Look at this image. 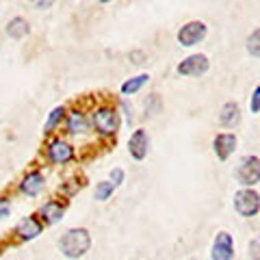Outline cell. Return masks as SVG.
<instances>
[{"label": "cell", "mask_w": 260, "mask_h": 260, "mask_svg": "<svg viewBox=\"0 0 260 260\" xmlns=\"http://www.w3.org/2000/svg\"><path fill=\"white\" fill-rule=\"evenodd\" d=\"M91 247V234L85 228H72L61 237L59 249L65 258H83Z\"/></svg>", "instance_id": "cell-1"}, {"label": "cell", "mask_w": 260, "mask_h": 260, "mask_svg": "<svg viewBox=\"0 0 260 260\" xmlns=\"http://www.w3.org/2000/svg\"><path fill=\"white\" fill-rule=\"evenodd\" d=\"M234 178H237V182L243 184L245 189H251V186H256L260 182V158L258 156H243L239 160L237 169H234Z\"/></svg>", "instance_id": "cell-2"}, {"label": "cell", "mask_w": 260, "mask_h": 260, "mask_svg": "<svg viewBox=\"0 0 260 260\" xmlns=\"http://www.w3.org/2000/svg\"><path fill=\"white\" fill-rule=\"evenodd\" d=\"M93 126L100 135L111 137L119 130V113L113 107H100L93 111Z\"/></svg>", "instance_id": "cell-3"}, {"label": "cell", "mask_w": 260, "mask_h": 260, "mask_svg": "<svg viewBox=\"0 0 260 260\" xmlns=\"http://www.w3.org/2000/svg\"><path fill=\"white\" fill-rule=\"evenodd\" d=\"M234 210L241 217H256L260 210V195L254 189H241L234 193Z\"/></svg>", "instance_id": "cell-4"}, {"label": "cell", "mask_w": 260, "mask_h": 260, "mask_svg": "<svg viewBox=\"0 0 260 260\" xmlns=\"http://www.w3.org/2000/svg\"><path fill=\"white\" fill-rule=\"evenodd\" d=\"M206 24L204 22H200V20H193V22H186L184 26L178 30V44L184 46V48H191L195 44H200L202 39L206 37Z\"/></svg>", "instance_id": "cell-5"}, {"label": "cell", "mask_w": 260, "mask_h": 260, "mask_svg": "<svg viewBox=\"0 0 260 260\" xmlns=\"http://www.w3.org/2000/svg\"><path fill=\"white\" fill-rule=\"evenodd\" d=\"M210 260H234V239L230 232H217L210 247Z\"/></svg>", "instance_id": "cell-6"}, {"label": "cell", "mask_w": 260, "mask_h": 260, "mask_svg": "<svg viewBox=\"0 0 260 260\" xmlns=\"http://www.w3.org/2000/svg\"><path fill=\"white\" fill-rule=\"evenodd\" d=\"M208 68H210V61L206 54H191L182 63H178L176 72L180 76H202L208 72Z\"/></svg>", "instance_id": "cell-7"}, {"label": "cell", "mask_w": 260, "mask_h": 260, "mask_svg": "<svg viewBox=\"0 0 260 260\" xmlns=\"http://www.w3.org/2000/svg\"><path fill=\"white\" fill-rule=\"evenodd\" d=\"M128 152H130V156H133L135 160H143L145 156H148V152H150V135H148V130L137 128L135 133L130 135Z\"/></svg>", "instance_id": "cell-8"}, {"label": "cell", "mask_w": 260, "mask_h": 260, "mask_svg": "<svg viewBox=\"0 0 260 260\" xmlns=\"http://www.w3.org/2000/svg\"><path fill=\"white\" fill-rule=\"evenodd\" d=\"M46 154H48V158H50V162H54V165H65V162H70L72 158H74V148L63 139H52L50 143H48Z\"/></svg>", "instance_id": "cell-9"}, {"label": "cell", "mask_w": 260, "mask_h": 260, "mask_svg": "<svg viewBox=\"0 0 260 260\" xmlns=\"http://www.w3.org/2000/svg\"><path fill=\"white\" fill-rule=\"evenodd\" d=\"M42 230H44V223H42V219L35 217V215L24 217L22 221L15 225V234H18L20 241H32L35 237L42 234Z\"/></svg>", "instance_id": "cell-10"}, {"label": "cell", "mask_w": 260, "mask_h": 260, "mask_svg": "<svg viewBox=\"0 0 260 260\" xmlns=\"http://www.w3.org/2000/svg\"><path fill=\"white\" fill-rule=\"evenodd\" d=\"M237 135L232 133H221L217 135L213 139V152L217 154L219 160H228L234 154V150H237Z\"/></svg>", "instance_id": "cell-11"}, {"label": "cell", "mask_w": 260, "mask_h": 260, "mask_svg": "<svg viewBox=\"0 0 260 260\" xmlns=\"http://www.w3.org/2000/svg\"><path fill=\"white\" fill-rule=\"evenodd\" d=\"M63 215H65V204H61V202H56V200L46 202V204L39 208V219H42V223H48V225L59 223Z\"/></svg>", "instance_id": "cell-12"}, {"label": "cell", "mask_w": 260, "mask_h": 260, "mask_svg": "<svg viewBox=\"0 0 260 260\" xmlns=\"http://www.w3.org/2000/svg\"><path fill=\"white\" fill-rule=\"evenodd\" d=\"M44 174L42 172H28L26 176L22 178V182H20V191L24 195H28V198H35V195L42 193L44 189Z\"/></svg>", "instance_id": "cell-13"}, {"label": "cell", "mask_w": 260, "mask_h": 260, "mask_svg": "<svg viewBox=\"0 0 260 260\" xmlns=\"http://www.w3.org/2000/svg\"><path fill=\"white\" fill-rule=\"evenodd\" d=\"M241 121V107L237 102H225L221 107V113H219V124L223 128H234L239 126Z\"/></svg>", "instance_id": "cell-14"}, {"label": "cell", "mask_w": 260, "mask_h": 260, "mask_svg": "<svg viewBox=\"0 0 260 260\" xmlns=\"http://www.w3.org/2000/svg\"><path fill=\"white\" fill-rule=\"evenodd\" d=\"M89 130V124H87V117H85V113H80V111H72L70 115H68V133L72 135H83Z\"/></svg>", "instance_id": "cell-15"}, {"label": "cell", "mask_w": 260, "mask_h": 260, "mask_svg": "<svg viewBox=\"0 0 260 260\" xmlns=\"http://www.w3.org/2000/svg\"><path fill=\"white\" fill-rule=\"evenodd\" d=\"M7 35H9L11 39H24L30 32V26H28V22L24 20V18H13L9 20V24H7Z\"/></svg>", "instance_id": "cell-16"}, {"label": "cell", "mask_w": 260, "mask_h": 260, "mask_svg": "<svg viewBox=\"0 0 260 260\" xmlns=\"http://www.w3.org/2000/svg\"><path fill=\"white\" fill-rule=\"evenodd\" d=\"M65 107H54L52 111H50V115H48V119H46V124H44V133L48 135V133H54V128L61 124V121L65 119Z\"/></svg>", "instance_id": "cell-17"}, {"label": "cell", "mask_w": 260, "mask_h": 260, "mask_svg": "<svg viewBox=\"0 0 260 260\" xmlns=\"http://www.w3.org/2000/svg\"><path fill=\"white\" fill-rule=\"evenodd\" d=\"M148 80H150L148 74H139V76L130 78V80H126V83L121 85V93H124V95H133V93H137V91H141V87L148 83Z\"/></svg>", "instance_id": "cell-18"}, {"label": "cell", "mask_w": 260, "mask_h": 260, "mask_svg": "<svg viewBox=\"0 0 260 260\" xmlns=\"http://www.w3.org/2000/svg\"><path fill=\"white\" fill-rule=\"evenodd\" d=\"M117 186L113 184L111 180H102V182H98L95 184V191H93V198L98 200V202H107L111 195H113V191H115Z\"/></svg>", "instance_id": "cell-19"}, {"label": "cell", "mask_w": 260, "mask_h": 260, "mask_svg": "<svg viewBox=\"0 0 260 260\" xmlns=\"http://www.w3.org/2000/svg\"><path fill=\"white\" fill-rule=\"evenodd\" d=\"M245 48H247V52L254 56V59H260V28H256V30L247 37Z\"/></svg>", "instance_id": "cell-20"}, {"label": "cell", "mask_w": 260, "mask_h": 260, "mask_svg": "<svg viewBox=\"0 0 260 260\" xmlns=\"http://www.w3.org/2000/svg\"><path fill=\"white\" fill-rule=\"evenodd\" d=\"M249 109H251V113H260V87H256V89H254V93H251Z\"/></svg>", "instance_id": "cell-21"}, {"label": "cell", "mask_w": 260, "mask_h": 260, "mask_svg": "<svg viewBox=\"0 0 260 260\" xmlns=\"http://www.w3.org/2000/svg\"><path fill=\"white\" fill-rule=\"evenodd\" d=\"M124 178H126V174H124V169H119V167H115L111 172V182L115 184V186H119L121 182H124Z\"/></svg>", "instance_id": "cell-22"}, {"label": "cell", "mask_w": 260, "mask_h": 260, "mask_svg": "<svg viewBox=\"0 0 260 260\" xmlns=\"http://www.w3.org/2000/svg\"><path fill=\"white\" fill-rule=\"evenodd\" d=\"M249 258L251 260H260V239H254L249 243Z\"/></svg>", "instance_id": "cell-23"}, {"label": "cell", "mask_w": 260, "mask_h": 260, "mask_svg": "<svg viewBox=\"0 0 260 260\" xmlns=\"http://www.w3.org/2000/svg\"><path fill=\"white\" fill-rule=\"evenodd\" d=\"M9 213H11V204L7 200H0V219L9 217Z\"/></svg>", "instance_id": "cell-24"}, {"label": "cell", "mask_w": 260, "mask_h": 260, "mask_svg": "<svg viewBox=\"0 0 260 260\" xmlns=\"http://www.w3.org/2000/svg\"><path fill=\"white\" fill-rule=\"evenodd\" d=\"M52 5H54V0H35V7H37V9H42V11L50 9Z\"/></svg>", "instance_id": "cell-25"}, {"label": "cell", "mask_w": 260, "mask_h": 260, "mask_svg": "<svg viewBox=\"0 0 260 260\" xmlns=\"http://www.w3.org/2000/svg\"><path fill=\"white\" fill-rule=\"evenodd\" d=\"M100 3H104V5H107V3H113V0H100Z\"/></svg>", "instance_id": "cell-26"}]
</instances>
